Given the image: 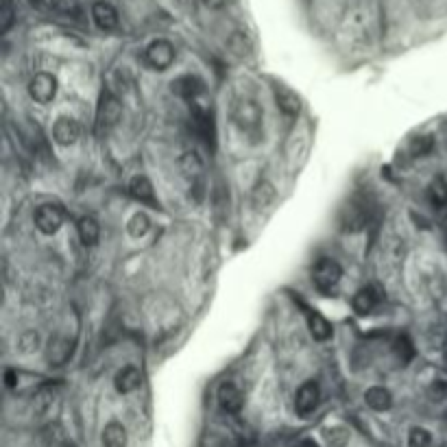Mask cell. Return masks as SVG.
<instances>
[{
  "label": "cell",
  "mask_w": 447,
  "mask_h": 447,
  "mask_svg": "<svg viewBox=\"0 0 447 447\" xmlns=\"http://www.w3.org/2000/svg\"><path fill=\"white\" fill-rule=\"evenodd\" d=\"M177 164H179V170H182V177L190 186V196L194 194V201H201V196H203V179H205L203 157L194 149H190V151H184L179 155Z\"/></svg>",
  "instance_id": "obj_1"
},
{
  "label": "cell",
  "mask_w": 447,
  "mask_h": 447,
  "mask_svg": "<svg viewBox=\"0 0 447 447\" xmlns=\"http://www.w3.org/2000/svg\"><path fill=\"white\" fill-rule=\"evenodd\" d=\"M342 278V268L336 260L332 258H321L315 266H312V282L319 290L330 293L338 286Z\"/></svg>",
  "instance_id": "obj_2"
},
{
  "label": "cell",
  "mask_w": 447,
  "mask_h": 447,
  "mask_svg": "<svg viewBox=\"0 0 447 447\" xmlns=\"http://www.w3.org/2000/svg\"><path fill=\"white\" fill-rule=\"evenodd\" d=\"M120 114H122V107H120V100L112 94V92H102L100 94V102H98V110H96V127L98 131H110L112 127L118 125L120 120Z\"/></svg>",
  "instance_id": "obj_3"
},
{
  "label": "cell",
  "mask_w": 447,
  "mask_h": 447,
  "mask_svg": "<svg viewBox=\"0 0 447 447\" xmlns=\"http://www.w3.org/2000/svg\"><path fill=\"white\" fill-rule=\"evenodd\" d=\"M369 214H371V208L367 205V201L362 199H352L345 208H342L340 212V225L342 229H347V231H358L367 225L369 221Z\"/></svg>",
  "instance_id": "obj_4"
},
{
  "label": "cell",
  "mask_w": 447,
  "mask_h": 447,
  "mask_svg": "<svg viewBox=\"0 0 447 447\" xmlns=\"http://www.w3.org/2000/svg\"><path fill=\"white\" fill-rule=\"evenodd\" d=\"M63 219H65V212L61 205L57 203H46L42 208L36 212V227L46 233V236H53L55 231H59V227L63 225Z\"/></svg>",
  "instance_id": "obj_5"
},
{
  "label": "cell",
  "mask_w": 447,
  "mask_h": 447,
  "mask_svg": "<svg viewBox=\"0 0 447 447\" xmlns=\"http://www.w3.org/2000/svg\"><path fill=\"white\" fill-rule=\"evenodd\" d=\"M144 57L153 70H166V68H170L175 61V48L168 40H155L149 44Z\"/></svg>",
  "instance_id": "obj_6"
},
{
  "label": "cell",
  "mask_w": 447,
  "mask_h": 447,
  "mask_svg": "<svg viewBox=\"0 0 447 447\" xmlns=\"http://www.w3.org/2000/svg\"><path fill=\"white\" fill-rule=\"evenodd\" d=\"M319 399H321L319 384L312 382V380L303 382L299 386L297 395H295V410H297V415H301V417L312 415V412L317 410V406H319Z\"/></svg>",
  "instance_id": "obj_7"
},
{
  "label": "cell",
  "mask_w": 447,
  "mask_h": 447,
  "mask_svg": "<svg viewBox=\"0 0 447 447\" xmlns=\"http://www.w3.org/2000/svg\"><path fill=\"white\" fill-rule=\"evenodd\" d=\"M190 127L201 142H205L208 147H214V122H212V114L208 110L194 107V112L190 116Z\"/></svg>",
  "instance_id": "obj_8"
},
{
  "label": "cell",
  "mask_w": 447,
  "mask_h": 447,
  "mask_svg": "<svg viewBox=\"0 0 447 447\" xmlns=\"http://www.w3.org/2000/svg\"><path fill=\"white\" fill-rule=\"evenodd\" d=\"M28 94L31 98L36 100V102H42V105H46V102H51L57 94V81L53 75L48 73H40L31 79L28 83Z\"/></svg>",
  "instance_id": "obj_9"
},
{
  "label": "cell",
  "mask_w": 447,
  "mask_h": 447,
  "mask_svg": "<svg viewBox=\"0 0 447 447\" xmlns=\"http://www.w3.org/2000/svg\"><path fill=\"white\" fill-rule=\"evenodd\" d=\"M219 406L225 415H238L240 410H243V404H245V395L240 391L233 382H223L219 386Z\"/></svg>",
  "instance_id": "obj_10"
},
{
  "label": "cell",
  "mask_w": 447,
  "mask_h": 447,
  "mask_svg": "<svg viewBox=\"0 0 447 447\" xmlns=\"http://www.w3.org/2000/svg\"><path fill=\"white\" fill-rule=\"evenodd\" d=\"M79 133H81V129H79V122L75 118L61 116L53 125V140L59 147H73L79 140Z\"/></svg>",
  "instance_id": "obj_11"
},
{
  "label": "cell",
  "mask_w": 447,
  "mask_h": 447,
  "mask_svg": "<svg viewBox=\"0 0 447 447\" xmlns=\"http://www.w3.org/2000/svg\"><path fill=\"white\" fill-rule=\"evenodd\" d=\"M140 384H142V373H140V369H137V367H131V364L125 367V369H120V371L116 373V377H114V386H116V391L122 393V395L137 391V389H140Z\"/></svg>",
  "instance_id": "obj_12"
},
{
  "label": "cell",
  "mask_w": 447,
  "mask_h": 447,
  "mask_svg": "<svg viewBox=\"0 0 447 447\" xmlns=\"http://www.w3.org/2000/svg\"><path fill=\"white\" fill-rule=\"evenodd\" d=\"M129 192L133 199H137L140 203H147V205H153V208H159V203L155 199V190H153V184L149 182V177L144 175H135L131 182H129Z\"/></svg>",
  "instance_id": "obj_13"
},
{
  "label": "cell",
  "mask_w": 447,
  "mask_h": 447,
  "mask_svg": "<svg viewBox=\"0 0 447 447\" xmlns=\"http://www.w3.org/2000/svg\"><path fill=\"white\" fill-rule=\"evenodd\" d=\"M352 305H354V310H356L360 317H367V315H371V312L375 310L377 305H380V293H377V288H373V286L360 288V290L354 295Z\"/></svg>",
  "instance_id": "obj_14"
},
{
  "label": "cell",
  "mask_w": 447,
  "mask_h": 447,
  "mask_svg": "<svg viewBox=\"0 0 447 447\" xmlns=\"http://www.w3.org/2000/svg\"><path fill=\"white\" fill-rule=\"evenodd\" d=\"M92 20L102 31H114L118 26V11L110 3H94L92 5Z\"/></svg>",
  "instance_id": "obj_15"
},
{
  "label": "cell",
  "mask_w": 447,
  "mask_h": 447,
  "mask_svg": "<svg viewBox=\"0 0 447 447\" xmlns=\"http://www.w3.org/2000/svg\"><path fill=\"white\" fill-rule=\"evenodd\" d=\"M170 88H173V92L179 98L194 100L203 92V81L196 75H182V77H177L173 83H170Z\"/></svg>",
  "instance_id": "obj_16"
},
{
  "label": "cell",
  "mask_w": 447,
  "mask_h": 447,
  "mask_svg": "<svg viewBox=\"0 0 447 447\" xmlns=\"http://www.w3.org/2000/svg\"><path fill=\"white\" fill-rule=\"evenodd\" d=\"M275 100H278V107L286 116H290V118L299 116V112H301V100H299V96L293 90H288L284 85H278V88H275Z\"/></svg>",
  "instance_id": "obj_17"
},
{
  "label": "cell",
  "mask_w": 447,
  "mask_h": 447,
  "mask_svg": "<svg viewBox=\"0 0 447 447\" xmlns=\"http://www.w3.org/2000/svg\"><path fill=\"white\" fill-rule=\"evenodd\" d=\"M364 401L371 410L375 412H384L393 406V395L389 389L384 386H371L367 393H364Z\"/></svg>",
  "instance_id": "obj_18"
},
{
  "label": "cell",
  "mask_w": 447,
  "mask_h": 447,
  "mask_svg": "<svg viewBox=\"0 0 447 447\" xmlns=\"http://www.w3.org/2000/svg\"><path fill=\"white\" fill-rule=\"evenodd\" d=\"M38 9H48V11H57V14H65V16H77L81 11L79 0H31Z\"/></svg>",
  "instance_id": "obj_19"
},
{
  "label": "cell",
  "mask_w": 447,
  "mask_h": 447,
  "mask_svg": "<svg viewBox=\"0 0 447 447\" xmlns=\"http://www.w3.org/2000/svg\"><path fill=\"white\" fill-rule=\"evenodd\" d=\"M260 118H262V112L253 100H243L236 110V120H238L240 127L251 129L260 122Z\"/></svg>",
  "instance_id": "obj_20"
},
{
  "label": "cell",
  "mask_w": 447,
  "mask_h": 447,
  "mask_svg": "<svg viewBox=\"0 0 447 447\" xmlns=\"http://www.w3.org/2000/svg\"><path fill=\"white\" fill-rule=\"evenodd\" d=\"M305 317H307V327H310V332H312V336L317 338V340H327V338H332V325H330V321L323 317V315H319L317 310H305Z\"/></svg>",
  "instance_id": "obj_21"
},
{
  "label": "cell",
  "mask_w": 447,
  "mask_h": 447,
  "mask_svg": "<svg viewBox=\"0 0 447 447\" xmlns=\"http://www.w3.org/2000/svg\"><path fill=\"white\" fill-rule=\"evenodd\" d=\"M275 196H278V192H275V186L268 184V182H260L253 188V192H251V203H253V208L258 212H262V210H266L268 205L275 201Z\"/></svg>",
  "instance_id": "obj_22"
},
{
  "label": "cell",
  "mask_w": 447,
  "mask_h": 447,
  "mask_svg": "<svg viewBox=\"0 0 447 447\" xmlns=\"http://www.w3.org/2000/svg\"><path fill=\"white\" fill-rule=\"evenodd\" d=\"M73 356V342L70 340H65V338H55L51 340V345H48V362L59 367L63 364L68 358Z\"/></svg>",
  "instance_id": "obj_23"
},
{
  "label": "cell",
  "mask_w": 447,
  "mask_h": 447,
  "mask_svg": "<svg viewBox=\"0 0 447 447\" xmlns=\"http://www.w3.org/2000/svg\"><path fill=\"white\" fill-rule=\"evenodd\" d=\"M77 231H79V238L85 247H94L100 238V227H98L96 219H92V216H83L77 225Z\"/></svg>",
  "instance_id": "obj_24"
},
{
  "label": "cell",
  "mask_w": 447,
  "mask_h": 447,
  "mask_svg": "<svg viewBox=\"0 0 447 447\" xmlns=\"http://www.w3.org/2000/svg\"><path fill=\"white\" fill-rule=\"evenodd\" d=\"M102 447H127V430L122 424L112 421L102 430Z\"/></svg>",
  "instance_id": "obj_25"
},
{
  "label": "cell",
  "mask_w": 447,
  "mask_h": 447,
  "mask_svg": "<svg viewBox=\"0 0 447 447\" xmlns=\"http://www.w3.org/2000/svg\"><path fill=\"white\" fill-rule=\"evenodd\" d=\"M428 201L432 203V208L441 210L447 205V182L443 177H434L428 186Z\"/></svg>",
  "instance_id": "obj_26"
},
{
  "label": "cell",
  "mask_w": 447,
  "mask_h": 447,
  "mask_svg": "<svg viewBox=\"0 0 447 447\" xmlns=\"http://www.w3.org/2000/svg\"><path fill=\"white\" fill-rule=\"evenodd\" d=\"M149 229H151V221L144 212L133 214L127 223V231H129L131 238H142V236H147Z\"/></svg>",
  "instance_id": "obj_27"
},
{
  "label": "cell",
  "mask_w": 447,
  "mask_h": 447,
  "mask_svg": "<svg viewBox=\"0 0 447 447\" xmlns=\"http://www.w3.org/2000/svg\"><path fill=\"white\" fill-rule=\"evenodd\" d=\"M408 149H410V155L412 157H424V155H428L434 149V140H432L430 135H415L410 140Z\"/></svg>",
  "instance_id": "obj_28"
},
{
  "label": "cell",
  "mask_w": 447,
  "mask_h": 447,
  "mask_svg": "<svg viewBox=\"0 0 447 447\" xmlns=\"http://www.w3.org/2000/svg\"><path fill=\"white\" fill-rule=\"evenodd\" d=\"M16 18V3L14 0H0V31L7 33Z\"/></svg>",
  "instance_id": "obj_29"
},
{
  "label": "cell",
  "mask_w": 447,
  "mask_h": 447,
  "mask_svg": "<svg viewBox=\"0 0 447 447\" xmlns=\"http://www.w3.org/2000/svg\"><path fill=\"white\" fill-rule=\"evenodd\" d=\"M38 347H40V334L38 332L28 330L18 338V352L20 354H33Z\"/></svg>",
  "instance_id": "obj_30"
},
{
  "label": "cell",
  "mask_w": 447,
  "mask_h": 447,
  "mask_svg": "<svg viewBox=\"0 0 447 447\" xmlns=\"http://www.w3.org/2000/svg\"><path fill=\"white\" fill-rule=\"evenodd\" d=\"M408 447H432V434L426 428H412L408 432Z\"/></svg>",
  "instance_id": "obj_31"
},
{
  "label": "cell",
  "mask_w": 447,
  "mask_h": 447,
  "mask_svg": "<svg viewBox=\"0 0 447 447\" xmlns=\"http://www.w3.org/2000/svg\"><path fill=\"white\" fill-rule=\"evenodd\" d=\"M325 441L330 447H345L347 441H349V432L345 428H332V430H325Z\"/></svg>",
  "instance_id": "obj_32"
},
{
  "label": "cell",
  "mask_w": 447,
  "mask_h": 447,
  "mask_svg": "<svg viewBox=\"0 0 447 447\" xmlns=\"http://www.w3.org/2000/svg\"><path fill=\"white\" fill-rule=\"evenodd\" d=\"M16 382H18V373L9 369V371L5 373V384H7L9 389H14V386H16Z\"/></svg>",
  "instance_id": "obj_33"
},
{
  "label": "cell",
  "mask_w": 447,
  "mask_h": 447,
  "mask_svg": "<svg viewBox=\"0 0 447 447\" xmlns=\"http://www.w3.org/2000/svg\"><path fill=\"white\" fill-rule=\"evenodd\" d=\"M203 3L208 5L210 9H221V7L227 5V0H203Z\"/></svg>",
  "instance_id": "obj_34"
}]
</instances>
